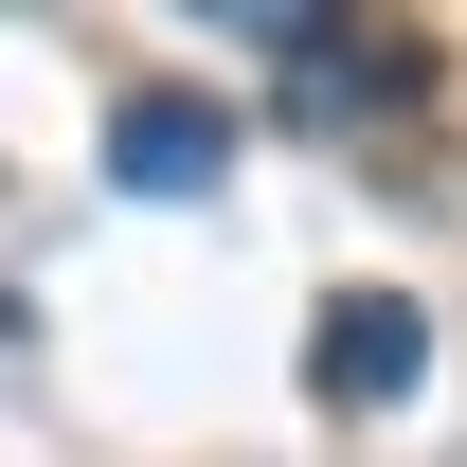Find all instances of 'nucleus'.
<instances>
[{"label": "nucleus", "instance_id": "obj_3", "mask_svg": "<svg viewBox=\"0 0 467 467\" xmlns=\"http://www.w3.org/2000/svg\"><path fill=\"white\" fill-rule=\"evenodd\" d=\"M109 180L126 198H216L234 180V109L216 90H126L109 109Z\"/></svg>", "mask_w": 467, "mask_h": 467}, {"label": "nucleus", "instance_id": "obj_1", "mask_svg": "<svg viewBox=\"0 0 467 467\" xmlns=\"http://www.w3.org/2000/svg\"><path fill=\"white\" fill-rule=\"evenodd\" d=\"M270 72H288V126H378V109H431V36L413 18H252Z\"/></svg>", "mask_w": 467, "mask_h": 467}, {"label": "nucleus", "instance_id": "obj_2", "mask_svg": "<svg viewBox=\"0 0 467 467\" xmlns=\"http://www.w3.org/2000/svg\"><path fill=\"white\" fill-rule=\"evenodd\" d=\"M413 378H431V306L413 288H342L324 324H306V396L324 413H396Z\"/></svg>", "mask_w": 467, "mask_h": 467}]
</instances>
